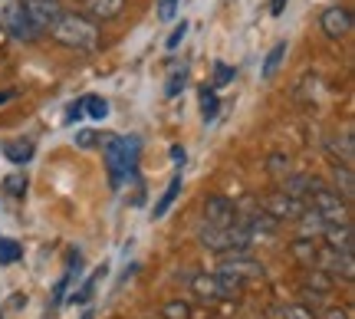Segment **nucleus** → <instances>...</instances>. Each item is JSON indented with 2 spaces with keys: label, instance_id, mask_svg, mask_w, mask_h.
<instances>
[{
  "label": "nucleus",
  "instance_id": "1",
  "mask_svg": "<svg viewBox=\"0 0 355 319\" xmlns=\"http://www.w3.org/2000/svg\"><path fill=\"white\" fill-rule=\"evenodd\" d=\"M99 145H102L105 168H109V178H112V188L119 191L128 178H135L141 141L135 135H105V139H99Z\"/></svg>",
  "mask_w": 355,
  "mask_h": 319
},
{
  "label": "nucleus",
  "instance_id": "2",
  "mask_svg": "<svg viewBox=\"0 0 355 319\" xmlns=\"http://www.w3.org/2000/svg\"><path fill=\"white\" fill-rule=\"evenodd\" d=\"M50 37L56 43L69 46V50H83V53H92L99 46V30L83 13H60L50 24Z\"/></svg>",
  "mask_w": 355,
  "mask_h": 319
},
{
  "label": "nucleus",
  "instance_id": "3",
  "mask_svg": "<svg viewBox=\"0 0 355 319\" xmlns=\"http://www.w3.org/2000/svg\"><path fill=\"white\" fill-rule=\"evenodd\" d=\"M201 243L207 250H214V254H243L254 243V237L241 224H230V227H211L207 224L201 230Z\"/></svg>",
  "mask_w": 355,
  "mask_h": 319
},
{
  "label": "nucleus",
  "instance_id": "4",
  "mask_svg": "<svg viewBox=\"0 0 355 319\" xmlns=\"http://www.w3.org/2000/svg\"><path fill=\"white\" fill-rule=\"evenodd\" d=\"M191 290L198 293V300H237L243 280L227 277V273H198L191 280Z\"/></svg>",
  "mask_w": 355,
  "mask_h": 319
},
{
  "label": "nucleus",
  "instance_id": "5",
  "mask_svg": "<svg viewBox=\"0 0 355 319\" xmlns=\"http://www.w3.org/2000/svg\"><path fill=\"white\" fill-rule=\"evenodd\" d=\"M0 30L17 40H37V30L26 20L24 0H0Z\"/></svg>",
  "mask_w": 355,
  "mask_h": 319
},
{
  "label": "nucleus",
  "instance_id": "6",
  "mask_svg": "<svg viewBox=\"0 0 355 319\" xmlns=\"http://www.w3.org/2000/svg\"><path fill=\"white\" fill-rule=\"evenodd\" d=\"M309 201H313V211H319L329 224H349V207H345V198H339L332 188L316 184L313 194H309Z\"/></svg>",
  "mask_w": 355,
  "mask_h": 319
},
{
  "label": "nucleus",
  "instance_id": "7",
  "mask_svg": "<svg viewBox=\"0 0 355 319\" xmlns=\"http://www.w3.org/2000/svg\"><path fill=\"white\" fill-rule=\"evenodd\" d=\"M263 211L270 217H277V221H296V217L306 211V205L300 198H290V194L283 191H273L263 198Z\"/></svg>",
  "mask_w": 355,
  "mask_h": 319
},
{
  "label": "nucleus",
  "instance_id": "8",
  "mask_svg": "<svg viewBox=\"0 0 355 319\" xmlns=\"http://www.w3.org/2000/svg\"><path fill=\"white\" fill-rule=\"evenodd\" d=\"M204 221H207L211 227H230V224L237 221V207H234L230 198L211 194V198L204 201Z\"/></svg>",
  "mask_w": 355,
  "mask_h": 319
},
{
  "label": "nucleus",
  "instance_id": "9",
  "mask_svg": "<svg viewBox=\"0 0 355 319\" xmlns=\"http://www.w3.org/2000/svg\"><path fill=\"white\" fill-rule=\"evenodd\" d=\"M24 10L33 30H50V24L63 13L56 0H24Z\"/></svg>",
  "mask_w": 355,
  "mask_h": 319
},
{
  "label": "nucleus",
  "instance_id": "10",
  "mask_svg": "<svg viewBox=\"0 0 355 319\" xmlns=\"http://www.w3.org/2000/svg\"><path fill=\"white\" fill-rule=\"evenodd\" d=\"M322 30H326V37L332 40H345L349 33H352V13H349V7H329V10H322Z\"/></svg>",
  "mask_w": 355,
  "mask_h": 319
},
{
  "label": "nucleus",
  "instance_id": "11",
  "mask_svg": "<svg viewBox=\"0 0 355 319\" xmlns=\"http://www.w3.org/2000/svg\"><path fill=\"white\" fill-rule=\"evenodd\" d=\"M220 273H227V277H237V280H257V277H263V267L257 264V260H247L243 254H234V257H224V264H220Z\"/></svg>",
  "mask_w": 355,
  "mask_h": 319
},
{
  "label": "nucleus",
  "instance_id": "12",
  "mask_svg": "<svg viewBox=\"0 0 355 319\" xmlns=\"http://www.w3.org/2000/svg\"><path fill=\"white\" fill-rule=\"evenodd\" d=\"M326 241H329L332 250H339V254H352V247H355L352 224H329V227H326Z\"/></svg>",
  "mask_w": 355,
  "mask_h": 319
},
{
  "label": "nucleus",
  "instance_id": "13",
  "mask_svg": "<svg viewBox=\"0 0 355 319\" xmlns=\"http://www.w3.org/2000/svg\"><path fill=\"white\" fill-rule=\"evenodd\" d=\"M83 10L92 20H112V17L125 10V0H83Z\"/></svg>",
  "mask_w": 355,
  "mask_h": 319
},
{
  "label": "nucleus",
  "instance_id": "14",
  "mask_svg": "<svg viewBox=\"0 0 355 319\" xmlns=\"http://www.w3.org/2000/svg\"><path fill=\"white\" fill-rule=\"evenodd\" d=\"M319 181L313 178V175H286V178H283V188H279V191L283 194H290V198H300V201H303V198H309V194H313V188H316Z\"/></svg>",
  "mask_w": 355,
  "mask_h": 319
},
{
  "label": "nucleus",
  "instance_id": "15",
  "mask_svg": "<svg viewBox=\"0 0 355 319\" xmlns=\"http://www.w3.org/2000/svg\"><path fill=\"white\" fill-rule=\"evenodd\" d=\"M300 221V237H319V234H326V227H329V221L319 214V211H303V214L296 217Z\"/></svg>",
  "mask_w": 355,
  "mask_h": 319
},
{
  "label": "nucleus",
  "instance_id": "16",
  "mask_svg": "<svg viewBox=\"0 0 355 319\" xmlns=\"http://www.w3.org/2000/svg\"><path fill=\"white\" fill-rule=\"evenodd\" d=\"M329 152L336 155L345 168H352V162H355V139H352V132H345V135H339V139H332L329 141Z\"/></svg>",
  "mask_w": 355,
  "mask_h": 319
},
{
  "label": "nucleus",
  "instance_id": "17",
  "mask_svg": "<svg viewBox=\"0 0 355 319\" xmlns=\"http://www.w3.org/2000/svg\"><path fill=\"white\" fill-rule=\"evenodd\" d=\"M332 191L339 194V198H352L355 194V178H352V168H345V165H336L332 168Z\"/></svg>",
  "mask_w": 355,
  "mask_h": 319
},
{
  "label": "nucleus",
  "instance_id": "18",
  "mask_svg": "<svg viewBox=\"0 0 355 319\" xmlns=\"http://www.w3.org/2000/svg\"><path fill=\"white\" fill-rule=\"evenodd\" d=\"M3 155L13 165H26L33 158V141H3Z\"/></svg>",
  "mask_w": 355,
  "mask_h": 319
},
{
  "label": "nucleus",
  "instance_id": "19",
  "mask_svg": "<svg viewBox=\"0 0 355 319\" xmlns=\"http://www.w3.org/2000/svg\"><path fill=\"white\" fill-rule=\"evenodd\" d=\"M181 188H184V184H181V175H175V178H171V184L165 188V194H162V198L155 201V214H152V217H165L168 207L175 205V198L181 194Z\"/></svg>",
  "mask_w": 355,
  "mask_h": 319
},
{
  "label": "nucleus",
  "instance_id": "20",
  "mask_svg": "<svg viewBox=\"0 0 355 319\" xmlns=\"http://www.w3.org/2000/svg\"><path fill=\"white\" fill-rule=\"evenodd\" d=\"M283 56H286V43H277L273 50L266 53V60H263V66H260V76L270 83V79L277 76V69H279V63H283Z\"/></svg>",
  "mask_w": 355,
  "mask_h": 319
},
{
  "label": "nucleus",
  "instance_id": "21",
  "mask_svg": "<svg viewBox=\"0 0 355 319\" xmlns=\"http://www.w3.org/2000/svg\"><path fill=\"white\" fill-rule=\"evenodd\" d=\"M316 243L309 241V237H300V241H293V257L303 264V267H313L316 264Z\"/></svg>",
  "mask_w": 355,
  "mask_h": 319
},
{
  "label": "nucleus",
  "instance_id": "22",
  "mask_svg": "<svg viewBox=\"0 0 355 319\" xmlns=\"http://www.w3.org/2000/svg\"><path fill=\"white\" fill-rule=\"evenodd\" d=\"M273 319H316V316H313V309L303 307V303H286V307L273 309Z\"/></svg>",
  "mask_w": 355,
  "mask_h": 319
},
{
  "label": "nucleus",
  "instance_id": "23",
  "mask_svg": "<svg viewBox=\"0 0 355 319\" xmlns=\"http://www.w3.org/2000/svg\"><path fill=\"white\" fill-rule=\"evenodd\" d=\"M102 277H105V264H102V267L96 270V273H92V277H89L86 283H83V290H79V293H73V303H89V300H92V293H96V286H99Z\"/></svg>",
  "mask_w": 355,
  "mask_h": 319
},
{
  "label": "nucleus",
  "instance_id": "24",
  "mask_svg": "<svg viewBox=\"0 0 355 319\" xmlns=\"http://www.w3.org/2000/svg\"><path fill=\"white\" fill-rule=\"evenodd\" d=\"M217 109H220V99H217L214 89H201V119L204 122H214Z\"/></svg>",
  "mask_w": 355,
  "mask_h": 319
},
{
  "label": "nucleus",
  "instance_id": "25",
  "mask_svg": "<svg viewBox=\"0 0 355 319\" xmlns=\"http://www.w3.org/2000/svg\"><path fill=\"white\" fill-rule=\"evenodd\" d=\"M83 112H86L89 119H105V115H109V103H105L102 96H86V99H83Z\"/></svg>",
  "mask_w": 355,
  "mask_h": 319
},
{
  "label": "nucleus",
  "instance_id": "26",
  "mask_svg": "<svg viewBox=\"0 0 355 319\" xmlns=\"http://www.w3.org/2000/svg\"><path fill=\"white\" fill-rule=\"evenodd\" d=\"M20 257H24V250H20V243L17 241H0V264H3V267L17 264Z\"/></svg>",
  "mask_w": 355,
  "mask_h": 319
},
{
  "label": "nucleus",
  "instance_id": "27",
  "mask_svg": "<svg viewBox=\"0 0 355 319\" xmlns=\"http://www.w3.org/2000/svg\"><path fill=\"white\" fill-rule=\"evenodd\" d=\"M234 76H237V69L227 63H214V89H224V86H230L234 83Z\"/></svg>",
  "mask_w": 355,
  "mask_h": 319
},
{
  "label": "nucleus",
  "instance_id": "28",
  "mask_svg": "<svg viewBox=\"0 0 355 319\" xmlns=\"http://www.w3.org/2000/svg\"><path fill=\"white\" fill-rule=\"evenodd\" d=\"M162 316L165 319H191V307L188 303H181V300H171V303H165Z\"/></svg>",
  "mask_w": 355,
  "mask_h": 319
},
{
  "label": "nucleus",
  "instance_id": "29",
  "mask_svg": "<svg viewBox=\"0 0 355 319\" xmlns=\"http://www.w3.org/2000/svg\"><path fill=\"white\" fill-rule=\"evenodd\" d=\"M184 79H188V69H184V66H181V69H175V73L168 76V86H165L168 96H178V89H184Z\"/></svg>",
  "mask_w": 355,
  "mask_h": 319
},
{
  "label": "nucleus",
  "instance_id": "30",
  "mask_svg": "<svg viewBox=\"0 0 355 319\" xmlns=\"http://www.w3.org/2000/svg\"><path fill=\"white\" fill-rule=\"evenodd\" d=\"M266 171H270V175H283V178H286V175H290V158H283V155H273V158L266 162Z\"/></svg>",
  "mask_w": 355,
  "mask_h": 319
},
{
  "label": "nucleus",
  "instance_id": "31",
  "mask_svg": "<svg viewBox=\"0 0 355 319\" xmlns=\"http://www.w3.org/2000/svg\"><path fill=\"white\" fill-rule=\"evenodd\" d=\"M181 7V0H158V20H171Z\"/></svg>",
  "mask_w": 355,
  "mask_h": 319
},
{
  "label": "nucleus",
  "instance_id": "32",
  "mask_svg": "<svg viewBox=\"0 0 355 319\" xmlns=\"http://www.w3.org/2000/svg\"><path fill=\"white\" fill-rule=\"evenodd\" d=\"M184 37H188V24L181 20V24L175 26V33L168 37V43H165V46H168V50H178V46H181V40H184Z\"/></svg>",
  "mask_w": 355,
  "mask_h": 319
},
{
  "label": "nucleus",
  "instance_id": "33",
  "mask_svg": "<svg viewBox=\"0 0 355 319\" xmlns=\"http://www.w3.org/2000/svg\"><path fill=\"white\" fill-rule=\"evenodd\" d=\"M69 280H73V273L66 270V277L60 283H56V293H53V307H60L63 303V296H66V286H69Z\"/></svg>",
  "mask_w": 355,
  "mask_h": 319
},
{
  "label": "nucleus",
  "instance_id": "34",
  "mask_svg": "<svg viewBox=\"0 0 355 319\" xmlns=\"http://www.w3.org/2000/svg\"><path fill=\"white\" fill-rule=\"evenodd\" d=\"M76 145L79 148H92V145H99V139H96V132H76Z\"/></svg>",
  "mask_w": 355,
  "mask_h": 319
},
{
  "label": "nucleus",
  "instance_id": "35",
  "mask_svg": "<svg viewBox=\"0 0 355 319\" xmlns=\"http://www.w3.org/2000/svg\"><path fill=\"white\" fill-rule=\"evenodd\" d=\"M7 191H10V194H24L26 191V181L24 178H7Z\"/></svg>",
  "mask_w": 355,
  "mask_h": 319
},
{
  "label": "nucleus",
  "instance_id": "36",
  "mask_svg": "<svg viewBox=\"0 0 355 319\" xmlns=\"http://www.w3.org/2000/svg\"><path fill=\"white\" fill-rule=\"evenodd\" d=\"M76 119H83V99L69 103V112H66V122H76Z\"/></svg>",
  "mask_w": 355,
  "mask_h": 319
},
{
  "label": "nucleus",
  "instance_id": "37",
  "mask_svg": "<svg viewBox=\"0 0 355 319\" xmlns=\"http://www.w3.org/2000/svg\"><path fill=\"white\" fill-rule=\"evenodd\" d=\"M322 319H352V316H349L345 309H336V307H332V309H326V313H322Z\"/></svg>",
  "mask_w": 355,
  "mask_h": 319
},
{
  "label": "nucleus",
  "instance_id": "38",
  "mask_svg": "<svg viewBox=\"0 0 355 319\" xmlns=\"http://www.w3.org/2000/svg\"><path fill=\"white\" fill-rule=\"evenodd\" d=\"M171 158H175L178 165H184V148H181V145H171Z\"/></svg>",
  "mask_w": 355,
  "mask_h": 319
},
{
  "label": "nucleus",
  "instance_id": "39",
  "mask_svg": "<svg viewBox=\"0 0 355 319\" xmlns=\"http://www.w3.org/2000/svg\"><path fill=\"white\" fill-rule=\"evenodd\" d=\"M283 7H286V0H270V13H273V17H279Z\"/></svg>",
  "mask_w": 355,
  "mask_h": 319
},
{
  "label": "nucleus",
  "instance_id": "40",
  "mask_svg": "<svg viewBox=\"0 0 355 319\" xmlns=\"http://www.w3.org/2000/svg\"><path fill=\"white\" fill-rule=\"evenodd\" d=\"M10 99H13V92H0V105H3V103H10Z\"/></svg>",
  "mask_w": 355,
  "mask_h": 319
},
{
  "label": "nucleus",
  "instance_id": "41",
  "mask_svg": "<svg viewBox=\"0 0 355 319\" xmlns=\"http://www.w3.org/2000/svg\"><path fill=\"white\" fill-rule=\"evenodd\" d=\"M83 319H96V313H92V309H86V313H83Z\"/></svg>",
  "mask_w": 355,
  "mask_h": 319
},
{
  "label": "nucleus",
  "instance_id": "42",
  "mask_svg": "<svg viewBox=\"0 0 355 319\" xmlns=\"http://www.w3.org/2000/svg\"><path fill=\"white\" fill-rule=\"evenodd\" d=\"M0 37H3V30H0Z\"/></svg>",
  "mask_w": 355,
  "mask_h": 319
}]
</instances>
